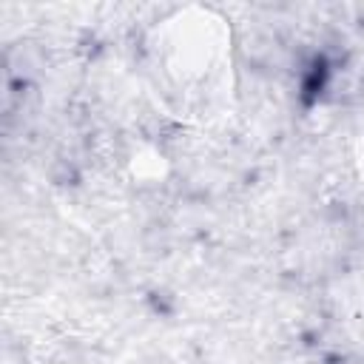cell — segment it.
Returning a JSON list of instances; mask_svg holds the SVG:
<instances>
[{
	"label": "cell",
	"instance_id": "1",
	"mask_svg": "<svg viewBox=\"0 0 364 364\" xmlns=\"http://www.w3.org/2000/svg\"><path fill=\"white\" fill-rule=\"evenodd\" d=\"M142 65L168 117L205 125L230 111L233 37L213 9L185 6L154 23L142 40Z\"/></svg>",
	"mask_w": 364,
	"mask_h": 364
}]
</instances>
